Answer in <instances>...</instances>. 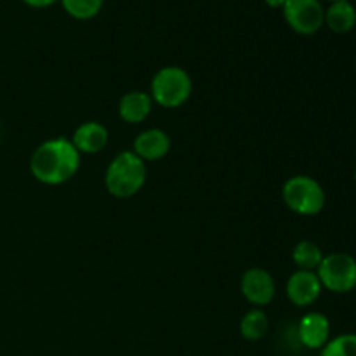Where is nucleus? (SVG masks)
<instances>
[{
    "label": "nucleus",
    "instance_id": "obj_6",
    "mask_svg": "<svg viewBox=\"0 0 356 356\" xmlns=\"http://www.w3.org/2000/svg\"><path fill=\"white\" fill-rule=\"evenodd\" d=\"M285 21L301 35H313L325 24V9L320 0H285L282 7Z\"/></svg>",
    "mask_w": 356,
    "mask_h": 356
},
{
    "label": "nucleus",
    "instance_id": "obj_11",
    "mask_svg": "<svg viewBox=\"0 0 356 356\" xmlns=\"http://www.w3.org/2000/svg\"><path fill=\"white\" fill-rule=\"evenodd\" d=\"M72 143L79 153H99L108 145V131L99 122H86L76 129Z\"/></svg>",
    "mask_w": 356,
    "mask_h": 356
},
{
    "label": "nucleus",
    "instance_id": "obj_13",
    "mask_svg": "<svg viewBox=\"0 0 356 356\" xmlns=\"http://www.w3.org/2000/svg\"><path fill=\"white\" fill-rule=\"evenodd\" d=\"M325 24L334 33H348L356 26V9L351 0L330 2L325 9Z\"/></svg>",
    "mask_w": 356,
    "mask_h": 356
},
{
    "label": "nucleus",
    "instance_id": "obj_2",
    "mask_svg": "<svg viewBox=\"0 0 356 356\" xmlns=\"http://www.w3.org/2000/svg\"><path fill=\"white\" fill-rule=\"evenodd\" d=\"M146 181V165L134 152H122L111 160L106 170L108 191L117 198H131L139 193Z\"/></svg>",
    "mask_w": 356,
    "mask_h": 356
},
{
    "label": "nucleus",
    "instance_id": "obj_18",
    "mask_svg": "<svg viewBox=\"0 0 356 356\" xmlns=\"http://www.w3.org/2000/svg\"><path fill=\"white\" fill-rule=\"evenodd\" d=\"M26 6L30 7H35V9H44V7H49L52 6V3H56L58 0H23Z\"/></svg>",
    "mask_w": 356,
    "mask_h": 356
},
{
    "label": "nucleus",
    "instance_id": "obj_8",
    "mask_svg": "<svg viewBox=\"0 0 356 356\" xmlns=\"http://www.w3.org/2000/svg\"><path fill=\"white\" fill-rule=\"evenodd\" d=\"M320 292L322 284L315 271L298 270L287 282V298L301 308L313 305L320 298Z\"/></svg>",
    "mask_w": 356,
    "mask_h": 356
},
{
    "label": "nucleus",
    "instance_id": "obj_4",
    "mask_svg": "<svg viewBox=\"0 0 356 356\" xmlns=\"http://www.w3.org/2000/svg\"><path fill=\"white\" fill-rule=\"evenodd\" d=\"M285 205L301 216H315L325 207V191L322 184L309 176H294L282 190Z\"/></svg>",
    "mask_w": 356,
    "mask_h": 356
},
{
    "label": "nucleus",
    "instance_id": "obj_19",
    "mask_svg": "<svg viewBox=\"0 0 356 356\" xmlns=\"http://www.w3.org/2000/svg\"><path fill=\"white\" fill-rule=\"evenodd\" d=\"M264 2H266L270 7H280L282 9L285 3V0H264Z\"/></svg>",
    "mask_w": 356,
    "mask_h": 356
},
{
    "label": "nucleus",
    "instance_id": "obj_3",
    "mask_svg": "<svg viewBox=\"0 0 356 356\" xmlns=\"http://www.w3.org/2000/svg\"><path fill=\"white\" fill-rule=\"evenodd\" d=\"M193 90V82L186 70L165 66L152 80V99L163 108H177L186 103Z\"/></svg>",
    "mask_w": 356,
    "mask_h": 356
},
{
    "label": "nucleus",
    "instance_id": "obj_15",
    "mask_svg": "<svg viewBox=\"0 0 356 356\" xmlns=\"http://www.w3.org/2000/svg\"><path fill=\"white\" fill-rule=\"evenodd\" d=\"M268 327H270V322H268L266 313L261 309H250L240 322V332L243 339L259 341L268 334Z\"/></svg>",
    "mask_w": 356,
    "mask_h": 356
},
{
    "label": "nucleus",
    "instance_id": "obj_9",
    "mask_svg": "<svg viewBox=\"0 0 356 356\" xmlns=\"http://www.w3.org/2000/svg\"><path fill=\"white\" fill-rule=\"evenodd\" d=\"M299 341L309 350H322L330 341V322L322 313H308L298 327Z\"/></svg>",
    "mask_w": 356,
    "mask_h": 356
},
{
    "label": "nucleus",
    "instance_id": "obj_14",
    "mask_svg": "<svg viewBox=\"0 0 356 356\" xmlns=\"http://www.w3.org/2000/svg\"><path fill=\"white\" fill-rule=\"evenodd\" d=\"M292 259H294L296 266L302 271H315L318 270L320 263L323 259L322 249L316 243L309 242V240H302L294 247L292 252Z\"/></svg>",
    "mask_w": 356,
    "mask_h": 356
},
{
    "label": "nucleus",
    "instance_id": "obj_17",
    "mask_svg": "<svg viewBox=\"0 0 356 356\" xmlns=\"http://www.w3.org/2000/svg\"><path fill=\"white\" fill-rule=\"evenodd\" d=\"M322 356H356V334H343L322 348Z\"/></svg>",
    "mask_w": 356,
    "mask_h": 356
},
{
    "label": "nucleus",
    "instance_id": "obj_21",
    "mask_svg": "<svg viewBox=\"0 0 356 356\" xmlns=\"http://www.w3.org/2000/svg\"><path fill=\"white\" fill-rule=\"evenodd\" d=\"M355 179H356V172H355Z\"/></svg>",
    "mask_w": 356,
    "mask_h": 356
},
{
    "label": "nucleus",
    "instance_id": "obj_16",
    "mask_svg": "<svg viewBox=\"0 0 356 356\" xmlns=\"http://www.w3.org/2000/svg\"><path fill=\"white\" fill-rule=\"evenodd\" d=\"M63 9L75 19H92L103 9L104 0H59Z\"/></svg>",
    "mask_w": 356,
    "mask_h": 356
},
{
    "label": "nucleus",
    "instance_id": "obj_5",
    "mask_svg": "<svg viewBox=\"0 0 356 356\" xmlns=\"http://www.w3.org/2000/svg\"><path fill=\"white\" fill-rule=\"evenodd\" d=\"M316 275L322 287L336 294H346L356 287V259L344 252L323 256Z\"/></svg>",
    "mask_w": 356,
    "mask_h": 356
},
{
    "label": "nucleus",
    "instance_id": "obj_12",
    "mask_svg": "<svg viewBox=\"0 0 356 356\" xmlns=\"http://www.w3.org/2000/svg\"><path fill=\"white\" fill-rule=\"evenodd\" d=\"M152 108L153 99L148 92L132 90L120 99L118 113H120L122 120H125L127 124H139V122L148 118V115L152 113Z\"/></svg>",
    "mask_w": 356,
    "mask_h": 356
},
{
    "label": "nucleus",
    "instance_id": "obj_1",
    "mask_svg": "<svg viewBox=\"0 0 356 356\" xmlns=\"http://www.w3.org/2000/svg\"><path fill=\"white\" fill-rule=\"evenodd\" d=\"M80 167V153L72 141L65 138L49 139L33 152L30 170L35 179L49 186L66 183Z\"/></svg>",
    "mask_w": 356,
    "mask_h": 356
},
{
    "label": "nucleus",
    "instance_id": "obj_10",
    "mask_svg": "<svg viewBox=\"0 0 356 356\" xmlns=\"http://www.w3.org/2000/svg\"><path fill=\"white\" fill-rule=\"evenodd\" d=\"M170 149V139L160 129H148V131L141 132L134 141V153L146 162H153V160H160L169 153Z\"/></svg>",
    "mask_w": 356,
    "mask_h": 356
},
{
    "label": "nucleus",
    "instance_id": "obj_7",
    "mask_svg": "<svg viewBox=\"0 0 356 356\" xmlns=\"http://www.w3.org/2000/svg\"><path fill=\"white\" fill-rule=\"evenodd\" d=\"M240 289H242L243 298L256 306L270 305L275 298V292H277L273 277L261 268H252V270L245 271Z\"/></svg>",
    "mask_w": 356,
    "mask_h": 356
},
{
    "label": "nucleus",
    "instance_id": "obj_20",
    "mask_svg": "<svg viewBox=\"0 0 356 356\" xmlns=\"http://www.w3.org/2000/svg\"><path fill=\"white\" fill-rule=\"evenodd\" d=\"M329 2H339V0H329Z\"/></svg>",
    "mask_w": 356,
    "mask_h": 356
}]
</instances>
